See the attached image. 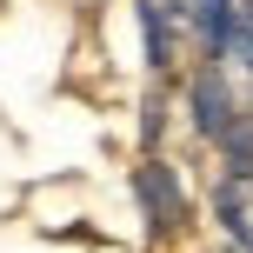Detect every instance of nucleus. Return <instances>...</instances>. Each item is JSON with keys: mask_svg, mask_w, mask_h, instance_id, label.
<instances>
[{"mask_svg": "<svg viewBox=\"0 0 253 253\" xmlns=\"http://www.w3.org/2000/svg\"><path fill=\"white\" fill-rule=\"evenodd\" d=\"M133 20H140V40H147V67L167 74V67H173V20H167V7L160 0H140Z\"/></svg>", "mask_w": 253, "mask_h": 253, "instance_id": "4", "label": "nucleus"}, {"mask_svg": "<svg viewBox=\"0 0 253 253\" xmlns=\"http://www.w3.org/2000/svg\"><path fill=\"white\" fill-rule=\"evenodd\" d=\"M220 153H227V180H253V114H240L227 126V133H220Z\"/></svg>", "mask_w": 253, "mask_h": 253, "instance_id": "5", "label": "nucleus"}, {"mask_svg": "<svg viewBox=\"0 0 253 253\" xmlns=\"http://www.w3.org/2000/svg\"><path fill=\"white\" fill-rule=\"evenodd\" d=\"M160 120H167V114H160V93H153V100L140 107V140H147V147L160 140Z\"/></svg>", "mask_w": 253, "mask_h": 253, "instance_id": "7", "label": "nucleus"}, {"mask_svg": "<svg viewBox=\"0 0 253 253\" xmlns=\"http://www.w3.org/2000/svg\"><path fill=\"white\" fill-rule=\"evenodd\" d=\"M173 13H187L193 34L207 40V53H227V34H233V0H173Z\"/></svg>", "mask_w": 253, "mask_h": 253, "instance_id": "3", "label": "nucleus"}, {"mask_svg": "<svg viewBox=\"0 0 253 253\" xmlns=\"http://www.w3.org/2000/svg\"><path fill=\"white\" fill-rule=\"evenodd\" d=\"M187 107H193V126H200L207 140H220L233 120H240V107H233V87H227V74H220V67H200V74H193Z\"/></svg>", "mask_w": 253, "mask_h": 253, "instance_id": "2", "label": "nucleus"}, {"mask_svg": "<svg viewBox=\"0 0 253 253\" xmlns=\"http://www.w3.org/2000/svg\"><path fill=\"white\" fill-rule=\"evenodd\" d=\"M133 193H140V207H147L153 233L187 227V193H180V180H173L167 160H140V167H133Z\"/></svg>", "mask_w": 253, "mask_h": 253, "instance_id": "1", "label": "nucleus"}, {"mask_svg": "<svg viewBox=\"0 0 253 253\" xmlns=\"http://www.w3.org/2000/svg\"><path fill=\"white\" fill-rule=\"evenodd\" d=\"M227 53L253 67V0H247V7H233V34H227Z\"/></svg>", "mask_w": 253, "mask_h": 253, "instance_id": "6", "label": "nucleus"}, {"mask_svg": "<svg viewBox=\"0 0 253 253\" xmlns=\"http://www.w3.org/2000/svg\"><path fill=\"white\" fill-rule=\"evenodd\" d=\"M80 7H100V0H80Z\"/></svg>", "mask_w": 253, "mask_h": 253, "instance_id": "8", "label": "nucleus"}]
</instances>
